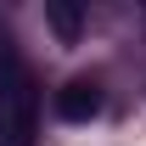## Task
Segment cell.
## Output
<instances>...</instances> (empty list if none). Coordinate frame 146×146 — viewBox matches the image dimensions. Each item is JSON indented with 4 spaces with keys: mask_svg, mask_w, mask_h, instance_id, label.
Listing matches in <instances>:
<instances>
[{
    "mask_svg": "<svg viewBox=\"0 0 146 146\" xmlns=\"http://www.w3.org/2000/svg\"><path fill=\"white\" fill-rule=\"evenodd\" d=\"M45 23H51V34L62 39V45H73V39H79V28H84L79 6H62V0H51V6H45Z\"/></svg>",
    "mask_w": 146,
    "mask_h": 146,
    "instance_id": "7a4b0ae2",
    "label": "cell"
},
{
    "mask_svg": "<svg viewBox=\"0 0 146 146\" xmlns=\"http://www.w3.org/2000/svg\"><path fill=\"white\" fill-rule=\"evenodd\" d=\"M101 101H107V96H101V84H96V79H68V84H62V90H56V118H62V124H90L96 112H101Z\"/></svg>",
    "mask_w": 146,
    "mask_h": 146,
    "instance_id": "6da1fadb",
    "label": "cell"
}]
</instances>
